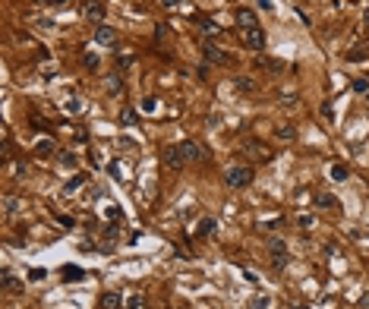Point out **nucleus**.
I'll return each instance as SVG.
<instances>
[{
	"mask_svg": "<svg viewBox=\"0 0 369 309\" xmlns=\"http://www.w3.org/2000/svg\"><path fill=\"white\" fill-rule=\"evenodd\" d=\"M249 180H253V167H243V164H237L224 174V183L231 189H243V186H249Z\"/></svg>",
	"mask_w": 369,
	"mask_h": 309,
	"instance_id": "obj_1",
	"label": "nucleus"
},
{
	"mask_svg": "<svg viewBox=\"0 0 369 309\" xmlns=\"http://www.w3.org/2000/svg\"><path fill=\"white\" fill-rule=\"evenodd\" d=\"M243 148H246V152H253V158H256V161H268V158H272V148H268V145H262L259 139H246V142H243Z\"/></svg>",
	"mask_w": 369,
	"mask_h": 309,
	"instance_id": "obj_2",
	"label": "nucleus"
},
{
	"mask_svg": "<svg viewBox=\"0 0 369 309\" xmlns=\"http://www.w3.org/2000/svg\"><path fill=\"white\" fill-rule=\"evenodd\" d=\"M95 41L101 44V47H114V44H117V32H114L111 25H104V22H101V25L95 28Z\"/></svg>",
	"mask_w": 369,
	"mask_h": 309,
	"instance_id": "obj_3",
	"label": "nucleus"
},
{
	"mask_svg": "<svg viewBox=\"0 0 369 309\" xmlns=\"http://www.w3.org/2000/svg\"><path fill=\"white\" fill-rule=\"evenodd\" d=\"M287 262H291V256H287V246H284L281 240H275V243H272V265L281 272Z\"/></svg>",
	"mask_w": 369,
	"mask_h": 309,
	"instance_id": "obj_4",
	"label": "nucleus"
},
{
	"mask_svg": "<svg viewBox=\"0 0 369 309\" xmlns=\"http://www.w3.org/2000/svg\"><path fill=\"white\" fill-rule=\"evenodd\" d=\"M180 152H183V158H186V161H199V158H205V148L199 145V142H193V139L180 142Z\"/></svg>",
	"mask_w": 369,
	"mask_h": 309,
	"instance_id": "obj_5",
	"label": "nucleus"
},
{
	"mask_svg": "<svg viewBox=\"0 0 369 309\" xmlns=\"http://www.w3.org/2000/svg\"><path fill=\"white\" fill-rule=\"evenodd\" d=\"M237 25L249 32V28H259V19H256L253 9H246V6H243V9H237Z\"/></svg>",
	"mask_w": 369,
	"mask_h": 309,
	"instance_id": "obj_6",
	"label": "nucleus"
},
{
	"mask_svg": "<svg viewBox=\"0 0 369 309\" xmlns=\"http://www.w3.org/2000/svg\"><path fill=\"white\" fill-rule=\"evenodd\" d=\"M202 54H205V60H212V63H227V57L221 54V47H215L212 41H202Z\"/></svg>",
	"mask_w": 369,
	"mask_h": 309,
	"instance_id": "obj_7",
	"label": "nucleus"
},
{
	"mask_svg": "<svg viewBox=\"0 0 369 309\" xmlns=\"http://www.w3.org/2000/svg\"><path fill=\"white\" fill-rule=\"evenodd\" d=\"M246 44L253 47V51H262V47H265V32H262V28H249V32H246Z\"/></svg>",
	"mask_w": 369,
	"mask_h": 309,
	"instance_id": "obj_8",
	"label": "nucleus"
},
{
	"mask_svg": "<svg viewBox=\"0 0 369 309\" xmlns=\"http://www.w3.org/2000/svg\"><path fill=\"white\" fill-rule=\"evenodd\" d=\"M85 16L92 19V22L101 25V19H104V3H98V0H88V3H85Z\"/></svg>",
	"mask_w": 369,
	"mask_h": 309,
	"instance_id": "obj_9",
	"label": "nucleus"
},
{
	"mask_svg": "<svg viewBox=\"0 0 369 309\" xmlns=\"http://www.w3.org/2000/svg\"><path fill=\"white\" fill-rule=\"evenodd\" d=\"M183 161H186V158L180 152V145H177V148H164V164L167 167H183Z\"/></svg>",
	"mask_w": 369,
	"mask_h": 309,
	"instance_id": "obj_10",
	"label": "nucleus"
},
{
	"mask_svg": "<svg viewBox=\"0 0 369 309\" xmlns=\"http://www.w3.org/2000/svg\"><path fill=\"white\" fill-rule=\"evenodd\" d=\"M101 306H104V309H120V306H123V297L114 294V291H107V294L101 297Z\"/></svg>",
	"mask_w": 369,
	"mask_h": 309,
	"instance_id": "obj_11",
	"label": "nucleus"
},
{
	"mask_svg": "<svg viewBox=\"0 0 369 309\" xmlns=\"http://www.w3.org/2000/svg\"><path fill=\"white\" fill-rule=\"evenodd\" d=\"M215 224H218L215 218H199V224H196V234H199V237H208V234L215 231Z\"/></svg>",
	"mask_w": 369,
	"mask_h": 309,
	"instance_id": "obj_12",
	"label": "nucleus"
},
{
	"mask_svg": "<svg viewBox=\"0 0 369 309\" xmlns=\"http://www.w3.org/2000/svg\"><path fill=\"white\" fill-rule=\"evenodd\" d=\"M85 180H88V177H85V174H76V177H73V180H66V183H63V193H66V196H73V193H76V189H79V186H82Z\"/></svg>",
	"mask_w": 369,
	"mask_h": 309,
	"instance_id": "obj_13",
	"label": "nucleus"
},
{
	"mask_svg": "<svg viewBox=\"0 0 369 309\" xmlns=\"http://www.w3.org/2000/svg\"><path fill=\"white\" fill-rule=\"evenodd\" d=\"M199 25H202L205 35H218V32H221V28H218V22H212V19H205V16L199 19Z\"/></svg>",
	"mask_w": 369,
	"mask_h": 309,
	"instance_id": "obj_14",
	"label": "nucleus"
},
{
	"mask_svg": "<svg viewBox=\"0 0 369 309\" xmlns=\"http://www.w3.org/2000/svg\"><path fill=\"white\" fill-rule=\"evenodd\" d=\"M3 287H6V291H22V284H19L16 278L6 272V268H3Z\"/></svg>",
	"mask_w": 369,
	"mask_h": 309,
	"instance_id": "obj_15",
	"label": "nucleus"
},
{
	"mask_svg": "<svg viewBox=\"0 0 369 309\" xmlns=\"http://www.w3.org/2000/svg\"><path fill=\"white\" fill-rule=\"evenodd\" d=\"M332 180H338V183L347 180V167L344 164H332Z\"/></svg>",
	"mask_w": 369,
	"mask_h": 309,
	"instance_id": "obj_16",
	"label": "nucleus"
},
{
	"mask_svg": "<svg viewBox=\"0 0 369 309\" xmlns=\"http://www.w3.org/2000/svg\"><path fill=\"white\" fill-rule=\"evenodd\" d=\"M54 148H57V145L51 142V139H47V142H38V148H35V152L41 155V158H47V155H54Z\"/></svg>",
	"mask_w": 369,
	"mask_h": 309,
	"instance_id": "obj_17",
	"label": "nucleus"
},
{
	"mask_svg": "<svg viewBox=\"0 0 369 309\" xmlns=\"http://www.w3.org/2000/svg\"><path fill=\"white\" fill-rule=\"evenodd\" d=\"M316 205H319V208H338V199H335V196H319Z\"/></svg>",
	"mask_w": 369,
	"mask_h": 309,
	"instance_id": "obj_18",
	"label": "nucleus"
},
{
	"mask_svg": "<svg viewBox=\"0 0 369 309\" xmlns=\"http://www.w3.org/2000/svg\"><path fill=\"white\" fill-rule=\"evenodd\" d=\"M294 136H297V133H294V126H281V129H278V139H284V142H291Z\"/></svg>",
	"mask_w": 369,
	"mask_h": 309,
	"instance_id": "obj_19",
	"label": "nucleus"
},
{
	"mask_svg": "<svg viewBox=\"0 0 369 309\" xmlns=\"http://www.w3.org/2000/svg\"><path fill=\"white\" fill-rule=\"evenodd\" d=\"M16 208H19V199H16V196H6V205H3V212H6V215H13Z\"/></svg>",
	"mask_w": 369,
	"mask_h": 309,
	"instance_id": "obj_20",
	"label": "nucleus"
},
{
	"mask_svg": "<svg viewBox=\"0 0 369 309\" xmlns=\"http://www.w3.org/2000/svg\"><path fill=\"white\" fill-rule=\"evenodd\" d=\"M155 104H158V101H155V98H142V104H139V107H142V111H145V114H152V111H155Z\"/></svg>",
	"mask_w": 369,
	"mask_h": 309,
	"instance_id": "obj_21",
	"label": "nucleus"
},
{
	"mask_svg": "<svg viewBox=\"0 0 369 309\" xmlns=\"http://www.w3.org/2000/svg\"><path fill=\"white\" fill-rule=\"evenodd\" d=\"M268 303H272L268 297H256V300H253V309H268Z\"/></svg>",
	"mask_w": 369,
	"mask_h": 309,
	"instance_id": "obj_22",
	"label": "nucleus"
},
{
	"mask_svg": "<svg viewBox=\"0 0 369 309\" xmlns=\"http://www.w3.org/2000/svg\"><path fill=\"white\" fill-rule=\"evenodd\" d=\"M63 275H66V278H82V268H73V265H66V268H63Z\"/></svg>",
	"mask_w": 369,
	"mask_h": 309,
	"instance_id": "obj_23",
	"label": "nucleus"
},
{
	"mask_svg": "<svg viewBox=\"0 0 369 309\" xmlns=\"http://www.w3.org/2000/svg\"><path fill=\"white\" fill-rule=\"evenodd\" d=\"M120 120H123L126 126H133V123H136V111H123V117H120Z\"/></svg>",
	"mask_w": 369,
	"mask_h": 309,
	"instance_id": "obj_24",
	"label": "nucleus"
},
{
	"mask_svg": "<svg viewBox=\"0 0 369 309\" xmlns=\"http://www.w3.org/2000/svg\"><path fill=\"white\" fill-rule=\"evenodd\" d=\"M107 92H120V82H117V76H107Z\"/></svg>",
	"mask_w": 369,
	"mask_h": 309,
	"instance_id": "obj_25",
	"label": "nucleus"
},
{
	"mask_svg": "<svg viewBox=\"0 0 369 309\" xmlns=\"http://www.w3.org/2000/svg\"><path fill=\"white\" fill-rule=\"evenodd\" d=\"M85 66L88 69H98V57L95 54H85Z\"/></svg>",
	"mask_w": 369,
	"mask_h": 309,
	"instance_id": "obj_26",
	"label": "nucleus"
},
{
	"mask_svg": "<svg viewBox=\"0 0 369 309\" xmlns=\"http://www.w3.org/2000/svg\"><path fill=\"white\" fill-rule=\"evenodd\" d=\"M354 88H357V92H366L369 82H366V79H354Z\"/></svg>",
	"mask_w": 369,
	"mask_h": 309,
	"instance_id": "obj_27",
	"label": "nucleus"
},
{
	"mask_svg": "<svg viewBox=\"0 0 369 309\" xmlns=\"http://www.w3.org/2000/svg\"><path fill=\"white\" fill-rule=\"evenodd\" d=\"M66 111H73V114H79V111H82V101H69V104H66Z\"/></svg>",
	"mask_w": 369,
	"mask_h": 309,
	"instance_id": "obj_28",
	"label": "nucleus"
},
{
	"mask_svg": "<svg viewBox=\"0 0 369 309\" xmlns=\"http://www.w3.org/2000/svg\"><path fill=\"white\" fill-rule=\"evenodd\" d=\"M126 309H142V297H133V300H129V306Z\"/></svg>",
	"mask_w": 369,
	"mask_h": 309,
	"instance_id": "obj_29",
	"label": "nucleus"
},
{
	"mask_svg": "<svg viewBox=\"0 0 369 309\" xmlns=\"http://www.w3.org/2000/svg\"><path fill=\"white\" fill-rule=\"evenodd\" d=\"M360 309H369V294H363V300H360Z\"/></svg>",
	"mask_w": 369,
	"mask_h": 309,
	"instance_id": "obj_30",
	"label": "nucleus"
},
{
	"mask_svg": "<svg viewBox=\"0 0 369 309\" xmlns=\"http://www.w3.org/2000/svg\"><path fill=\"white\" fill-rule=\"evenodd\" d=\"M174 3H180V0H164V6H174Z\"/></svg>",
	"mask_w": 369,
	"mask_h": 309,
	"instance_id": "obj_31",
	"label": "nucleus"
},
{
	"mask_svg": "<svg viewBox=\"0 0 369 309\" xmlns=\"http://www.w3.org/2000/svg\"><path fill=\"white\" fill-rule=\"evenodd\" d=\"M41 3H47V0H41ZM51 3H66V0H51Z\"/></svg>",
	"mask_w": 369,
	"mask_h": 309,
	"instance_id": "obj_32",
	"label": "nucleus"
},
{
	"mask_svg": "<svg viewBox=\"0 0 369 309\" xmlns=\"http://www.w3.org/2000/svg\"><path fill=\"white\" fill-rule=\"evenodd\" d=\"M363 19H366V25H369V9H366V13H363Z\"/></svg>",
	"mask_w": 369,
	"mask_h": 309,
	"instance_id": "obj_33",
	"label": "nucleus"
},
{
	"mask_svg": "<svg viewBox=\"0 0 369 309\" xmlns=\"http://www.w3.org/2000/svg\"><path fill=\"white\" fill-rule=\"evenodd\" d=\"M294 309H309V306H294Z\"/></svg>",
	"mask_w": 369,
	"mask_h": 309,
	"instance_id": "obj_34",
	"label": "nucleus"
}]
</instances>
